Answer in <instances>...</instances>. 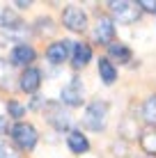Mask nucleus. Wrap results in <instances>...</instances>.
Segmentation results:
<instances>
[{
  "instance_id": "13",
  "label": "nucleus",
  "mask_w": 156,
  "mask_h": 158,
  "mask_svg": "<svg viewBox=\"0 0 156 158\" xmlns=\"http://www.w3.org/2000/svg\"><path fill=\"white\" fill-rule=\"evenodd\" d=\"M131 57H133V53H131V48H129L126 44L112 41L108 46V60H117L120 64H126V62H131Z\"/></svg>"
},
{
  "instance_id": "6",
  "label": "nucleus",
  "mask_w": 156,
  "mask_h": 158,
  "mask_svg": "<svg viewBox=\"0 0 156 158\" xmlns=\"http://www.w3.org/2000/svg\"><path fill=\"white\" fill-rule=\"evenodd\" d=\"M83 96H85L83 83H80L78 78H71L60 92V103H64V106H69V108H78L80 103L85 101Z\"/></svg>"
},
{
  "instance_id": "19",
  "label": "nucleus",
  "mask_w": 156,
  "mask_h": 158,
  "mask_svg": "<svg viewBox=\"0 0 156 158\" xmlns=\"http://www.w3.org/2000/svg\"><path fill=\"white\" fill-rule=\"evenodd\" d=\"M0 158H21V154L12 144H7L5 140H0Z\"/></svg>"
},
{
  "instance_id": "8",
  "label": "nucleus",
  "mask_w": 156,
  "mask_h": 158,
  "mask_svg": "<svg viewBox=\"0 0 156 158\" xmlns=\"http://www.w3.org/2000/svg\"><path fill=\"white\" fill-rule=\"evenodd\" d=\"M35 57H37L35 48L23 41V44H16L12 48V53H9V64H12V67H25L28 69L30 64L35 62Z\"/></svg>"
},
{
  "instance_id": "17",
  "label": "nucleus",
  "mask_w": 156,
  "mask_h": 158,
  "mask_svg": "<svg viewBox=\"0 0 156 158\" xmlns=\"http://www.w3.org/2000/svg\"><path fill=\"white\" fill-rule=\"evenodd\" d=\"M7 115L12 117V119H21V117L25 115V106H21L19 101L9 99V101H7Z\"/></svg>"
},
{
  "instance_id": "12",
  "label": "nucleus",
  "mask_w": 156,
  "mask_h": 158,
  "mask_svg": "<svg viewBox=\"0 0 156 158\" xmlns=\"http://www.w3.org/2000/svg\"><path fill=\"white\" fill-rule=\"evenodd\" d=\"M67 147H69V151H71V154H87L90 151V140L85 138L83 133H80V131H69V135H67Z\"/></svg>"
},
{
  "instance_id": "2",
  "label": "nucleus",
  "mask_w": 156,
  "mask_h": 158,
  "mask_svg": "<svg viewBox=\"0 0 156 158\" xmlns=\"http://www.w3.org/2000/svg\"><path fill=\"white\" fill-rule=\"evenodd\" d=\"M9 135H12L14 144L21 151H32L37 147V140H39V133H37V128L30 122H16L9 128Z\"/></svg>"
},
{
  "instance_id": "14",
  "label": "nucleus",
  "mask_w": 156,
  "mask_h": 158,
  "mask_svg": "<svg viewBox=\"0 0 156 158\" xmlns=\"http://www.w3.org/2000/svg\"><path fill=\"white\" fill-rule=\"evenodd\" d=\"M99 76H101V80H103V85H112L117 80V67L110 62L108 57H101L99 62Z\"/></svg>"
},
{
  "instance_id": "10",
  "label": "nucleus",
  "mask_w": 156,
  "mask_h": 158,
  "mask_svg": "<svg viewBox=\"0 0 156 158\" xmlns=\"http://www.w3.org/2000/svg\"><path fill=\"white\" fill-rule=\"evenodd\" d=\"M39 85H41V71L37 67H28V69H23V73H21V78H19V87L25 92V94H35L37 89H39Z\"/></svg>"
},
{
  "instance_id": "15",
  "label": "nucleus",
  "mask_w": 156,
  "mask_h": 158,
  "mask_svg": "<svg viewBox=\"0 0 156 158\" xmlns=\"http://www.w3.org/2000/svg\"><path fill=\"white\" fill-rule=\"evenodd\" d=\"M142 119L149 126H156V94L147 96L142 103Z\"/></svg>"
},
{
  "instance_id": "4",
  "label": "nucleus",
  "mask_w": 156,
  "mask_h": 158,
  "mask_svg": "<svg viewBox=\"0 0 156 158\" xmlns=\"http://www.w3.org/2000/svg\"><path fill=\"white\" fill-rule=\"evenodd\" d=\"M62 25L71 32H85L87 30V14L78 5H67L62 12Z\"/></svg>"
},
{
  "instance_id": "5",
  "label": "nucleus",
  "mask_w": 156,
  "mask_h": 158,
  "mask_svg": "<svg viewBox=\"0 0 156 158\" xmlns=\"http://www.w3.org/2000/svg\"><path fill=\"white\" fill-rule=\"evenodd\" d=\"M44 108H46V119H48V124H51L55 131H69V126H71V117H69V112L67 110H62V103H55V101H51V103H44Z\"/></svg>"
},
{
  "instance_id": "9",
  "label": "nucleus",
  "mask_w": 156,
  "mask_h": 158,
  "mask_svg": "<svg viewBox=\"0 0 156 158\" xmlns=\"http://www.w3.org/2000/svg\"><path fill=\"white\" fill-rule=\"evenodd\" d=\"M71 44H74V41H67V39L53 41L51 46L46 48V60H48L51 64H62V62H67V57L71 55Z\"/></svg>"
},
{
  "instance_id": "18",
  "label": "nucleus",
  "mask_w": 156,
  "mask_h": 158,
  "mask_svg": "<svg viewBox=\"0 0 156 158\" xmlns=\"http://www.w3.org/2000/svg\"><path fill=\"white\" fill-rule=\"evenodd\" d=\"M35 25H37V32H41V35H48V32H53L55 30V25H53V21L48 19V16H41V19H37L35 21Z\"/></svg>"
},
{
  "instance_id": "7",
  "label": "nucleus",
  "mask_w": 156,
  "mask_h": 158,
  "mask_svg": "<svg viewBox=\"0 0 156 158\" xmlns=\"http://www.w3.org/2000/svg\"><path fill=\"white\" fill-rule=\"evenodd\" d=\"M94 41L101 46H110L115 41V21L110 16H99L94 25Z\"/></svg>"
},
{
  "instance_id": "21",
  "label": "nucleus",
  "mask_w": 156,
  "mask_h": 158,
  "mask_svg": "<svg viewBox=\"0 0 156 158\" xmlns=\"http://www.w3.org/2000/svg\"><path fill=\"white\" fill-rule=\"evenodd\" d=\"M138 7H140L142 12H152V14H156V2H149V0H138Z\"/></svg>"
},
{
  "instance_id": "16",
  "label": "nucleus",
  "mask_w": 156,
  "mask_h": 158,
  "mask_svg": "<svg viewBox=\"0 0 156 158\" xmlns=\"http://www.w3.org/2000/svg\"><path fill=\"white\" fill-rule=\"evenodd\" d=\"M140 147L145 149L147 156L156 154V131H145V133L140 135Z\"/></svg>"
},
{
  "instance_id": "1",
  "label": "nucleus",
  "mask_w": 156,
  "mask_h": 158,
  "mask_svg": "<svg viewBox=\"0 0 156 158\" xmlns=\"http://www.w3.org/2000/svg\"><path fill=\"white\" fill-rule=\"evenodd\" d=\"M106 124H108V103L106 101H92L83 112V126L87 131L99 133V131L106 128Z\"/></svg>"
},
{
  "instance_id": "23",
  "label": "nucleus",
  "mask_w": 156,
  "mask_h": 158,
  "mask_svg": "<svg viewBox=\"0 0 156 158\" xmlns=\"http://www.w3.org/2000/svg\"><path fill=\"white\" fill-rule=\"evenodd\" d=\"M145 158H156V156H145Z\"/></svg>"
},
{
  "instance_id": "11",
  "label": "nucleus",
  "mask_w": 156,
  "mask_h": 158,
  "mask_svg": "<svg viewBox=\"0 0 156 158\" xmlns=\"http://www.w3.org/2000/svg\"><path fill=\"white\" fill-rule=\"evenodd\" d=\"M87 62H92V48H90V44H83V41L71 44V64H74V69H83Z\"/></svg>"
},
{
  "instance_id": "22",
  "label": "nucleus",
  "mask_w": 156,
  "mask_h": 158,
  "mask_svg": "<svg viewBox=\"0 0 156 158\" xmlns=\"http://www.w3.org/2000/svg\"><path fill=\"white\" fill-rule=\"evenodd\" d=\"M30 5H32V2H16V7H19V9H28Z\"/></svg>"
},
{
  "instance_id": "20",
  "label": "nucleus",
  "mask_w": 156,
  "mask_h": 158,
  "mask_svg": "<svg viewBox=\"0 0 156 158\" xmlns=\"http://www.w3.org/2000/svg\"><path fill=\"white\" fill-rule=\"evenodd\" d=\"M9 64L7 60H0V87H9Z\"/></svg>"
},
{
  "instance_id": "3",
  "label": "nucleus",
  "mask_w": 156,
  "mask_h": 158,
  "mask_svg": "<svg viewBox=\"0 0 156 158\" xmlns=\"http://www.w3.org/2000/svg\"><path fill=\"white\" fill-rule=\"evenodd\" d=\"M108 9H110L112 19L124 23V25L136 23V21L140 19V14H142V9L138 7V2H131V0H110Z\"/></svg>"
}]
</instances>
